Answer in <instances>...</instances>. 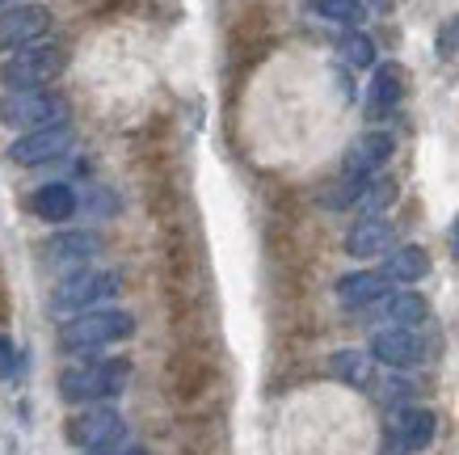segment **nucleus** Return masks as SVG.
<instances>
[{
	"label": "nucleus",
	"mask_w": 459,
	"mask_h": 455,
	"mask_svg": "<svg viewBox=\"0 0 459 455\" xmlns=\"http://www.w3.org/2000/svg\"><path fill=\"white\" fill-rule=\"evenodd\" d=\"M337 56L346 59L350 68H371L376 64V42L367 39L362 30H350V34L337 39Z\"/></svg>",
	"instance_id": "412c9836"
},
{
	"label": "nucleus",
	"mask_w": 459,
	"mask_h": 455,
	"mask_svg": "<svg viewBox=\"0 0 459 455\" xmlns=\"http://www.w3.org/2000/svg\"><path fill=\"white\" fill-rule=\"evenodd\" d=\"M438 434V417L426 405H404L396 409L388 422V434H384V455H413L426 451Z\"/></svg>",
	"instance_id": "0eeeda50"
},
{
	"label": "nucleus",
	"mask_w": 459,
	"mask_h": 455,
	"mask_svg": "<svg viewBox=\"0 0 459 455\" xmlns=\"http://www.w3.org/2000/svg\"><path fill=\"white\" fill-rule=\"evenodd\" d=\"M312 13H320L325 22H337V26L359 30L367 9H362V0H312Z\"/></svg>",
	"instance_id": "aec40b11"
},
{
	"label": "nucleus",
	"mask_w": 459,
	"mask_h": 455,
	"mask_svg": "<svg viewBox=\"0 0 459 455\" xmlns=\"http://www.w3.org/2000/svg\"><path fill=\"white\" fill-rule=\"evenodd\" d=\"M131 363L126 359H84L59 372V397L68 405H106L126 388Z\"/></svg>",
	"instance_id": "f257e3e1"
},
{
	"label": "nucleus",
	"mask_w": 459,
	"mask_h": 455,
	"mask_svg": "<svg viewBox=\"0 0 459 455\" xmlns=\"http://www.w3.org/2000/svg\"><path fill=\"white\" fill-rule=\"evenodd\" d=\"M64 68H68L64 47L34 42V47H22V51H13V59L0 64V81L9 84V89H42V84L56 81Z\"/></svg>",
	"instance_id": "20e7f679"
},
{
	"label": "nucleus",
	"mask_w": 459,
	"mask_h": 455,
	"mask_svg": "<svg viewBox=\"0 0 459 455\" xmlns=\"http://www.w3.org/2000/svg\"><path fill=\"white\" fill-rule=\"evenodd\" d=\"M0 123L22 127V131H42V127L68 123V101L39 89H13L0 97Z\"/></svg>",
	"instance_id": "39448f33"
},
{
	"label": "nucleus",
	"mask_w": 459,
	"mask_h": 455,
	"mask_svg": "<svg viewBox=\"0 0 459 455\" xmlns=\"http://www.w3.org/2000/svg\"><path fill=\"white\" fill-rule=\"evenodd\" d=\"M451 253H455V262H459V215H455V223H451Z\"/></svg>",
	"instance_id": "393cba45"
},
{
	"label": "nucleus",
	"mask_w": 459,
	"mask_h": 455,
	"mask_svg": "<svg viewBox=\"0 0 459 455\" xmlns=\"http://www.w3.org/2000/svg\"><path fill=\"white\" fill-rule=\"evenodd\" d=\"M30 211L47 223H64L76 215V190L64 186V181H51V186H39L34 198H30Z\"/></svg>",
	"instance_id": "2eb2a0df"
},
{
	"label": "nucleus",
	"mask_w": 459,
	"mask_h": 455,
	"mask_svg": "<svg viewBox=\"0 0 459 455\" xmlns=\"http://www.w3.org/2000/svg\"><path fill=\"white\" fill-rule=\"evenodd\" d=\"M72 144H76V131L68 123H56V127H42V131H26L22 139L9 144V161L22 169H34V165H51L59 156H68Z\"/></svg>",
	"instance_id": "6e6552de"
},
{
	"label": "nucleus",
	"mask_w": 459,
	"mask_h": 455,
	"mask_svg": "<svg viewBox=\"0 0 459 455\" xmlns=\"http://www.w3.org/2000/svg\"><path fill=\"white\" fill-rule=\"evenodd\" d=\"M118 291H123V278L114 275V270L84 266V270H72L64 283H56V291H51V312H56V317H81L89 308L114 300Z\"/></svg>",
	"instance_id": "7ed1b4c3"
},
{
	"label": "nucleus",
	"mask_w": 459,
	"mask_h": 455,
	"mask_svg": "<svg viewBox=\"0 0 459 455\" xmlns=\"http://www.w3.org/2000/svg\"><path fill=\"white\" fill-rule=\"evenodd\" d=\"M384 317L392 320V329H413V325H421V320L430 317V303L421 300V295H413V291H401V295H388Z\"/></svg>",
	"instance_id": "a211bd4d"
},
{
	"label": "nucleus",
	"mask_w": 459,
	"mask_h": 455,
	"mask_svg": "<svg viewBox=\"0 0 459 455\" xmlns=\"http://www.w3.org/2000/svg\"><path fill=\"white\" fill-rule=\"evenodd\" d=\"M371 359L404 372V367H418L426 359V346H421V337L413 329H379L376 342H371Z\"/></svg>",
	"instance_id": "f8f14e48"
},
{
	"label": "nucleus",
	"mask_w": 459,
	"mask_h": 455,
	"mask_svg": "<svg viewBox=\"0 0 459 455\" xmlns=\"http://www.w3.org/2000/svg\"><path fill=\"white\" fill-rule=\"evenodd\" d=\"M392 152H396V139L388 131H362L354 144L346 148V161H342V173L346 178H362L371 181L379 169L392 161Z\"/></svg>",
	"instance_id": "9d476101"
},
{
	"label": "nucleus",
	"mask_w": 459,
	"mask_h": 455,
	"mask_svg": "<svg viewBox=\"0 0 459 455\" xmlns=\"http://www.w3.org/2000/svg\"><path fill=\"white\" fill-rule=\"evenodd\" d=\"M379 275L388 283H418V278L430 275V253L421 245H401L396 253H388V262H384Z\"/></svg>",
	"instance_id": "f3484780"
},
{
	"label": "nucleus",
	"mask_w": 459,
	"mask_h": 455,
	"mask_svg": "<svg viewBox=\"0 0 459 455\" xmlns=\"http://www.w3.org/2000/svg\"><path fill=\"white\" fill-rule=\"evenodd\" d=\"M388 241H392V223L384 220V215H367V220H359L346 232V253H354V258H376V253L388 249Z\"/></svg>",
	"instance_id": "dca6fc26"
},
{
	"label": "nucleus",
	"mask_w": 459,
	"mask_h": 455,
	"mask_svg": "<svg viewBox=\"0 0 459 455\" xmlns=\"http://www.w3.org/2000/svg\"><path fill=\"white\" fill-rule=\"evenodd\" d=\"M101 241L93 232H56L47 245H42V262L51 270H84V266L98 258Z\"/></svg>",
	"instance_id": "9b49d317"
},
{
	"label": "nucleus",
	"mask_w": 459,
	"mask_h": 455,
	"mask_svg": "<svg viewBox=\"0 0 459 455\" xmlns=\"http://www.w3.org/2000/svg\"><path fill=\"white\" fill-rule=\"evenodd\" d=\"M123 434H126V422L118 409H110V405L81 409V414L68 417V426H64V439H68L72 447H81V451L114 447V442H123Z\"/></svg>",
	"instance_id": "423d86ee"
},
{
	"label": "nucleus",
	"mask_w": 459,
	"mask_h": 455,
	"mask_svg": "<svg viewBox=\"0 0 459 455\" xmlns=\"http://www.w3.org/2000/svg\"><path fill=\"white\" fill-rule=\"evenodd\" d=\"M17 372V350H13V342L0 333V375H13Z\"/></svg>",
	"instance_id": "5701e85b"
},
{
	"label": "nucleus",
	"mask_w": 459,
	"mask_h": 455,
	"mask_svg": "<svg viewBox=\"0 0 459 455\" xmlns=\"http://www.w3.org/2000/svg\"><path fill=\"white\" fill-rule=\"evenodd\" d=\"M438 56H459V17H446L438 26Z\"/></svg>",
	"instance_id": "4be33fe9"
},
{
	"label": "nucleus",
	"mask_w": 459,
	"mask_h": 455,
	"mask_svg": "<svg viewBox=\"0 0 459 455\" xmlns=\"http://www.w3.org/2000/svg\"><path fill=\"white\" fill-rule=\"evenodd\" d=\"M329 372L350 388H367L371 384V354H362V350H337L333 359H329Z\"/></svg>",
	"instance_id": "6ab92c4d"
},
{
	"label": "nucleus",
	"mask_w": 459,
	"mask_h": 455,
	"mask_svg": "<svg viewBox=\"0 0 459 455\" xmlns=\"http://www.w3.org/2000/svg\"><path fill=\"white\" fill-rule=\"evenodd\" d=\"M56 17L47 4H9L0 13V51H22L51 34Z\"/></svg>",
	"instance_id": "1a4fd4ad"
},
{
	"label": "nucleus",
	"mask_w": 459,
	"mask_h": 455,
	"mask_svg": "<svg viewBox=\"0 0 459 455\" xmlns=\"http://www.w3.org/2000/svg\"><path fill=\"white\" fill-rule=\"evenodd\" d=\"M388 291V278L376 275V270H354V275H342L337 278V300L346 308H367V303H379Z\"/></svg>",
	"instance_id": "ddd939ff"
},
{
	"label": "nucleus",
	"mask_w": 459,
	"mask_h": 455,
	"mask_svg": "<svg viewBox=\"0 0 459 455\" xmlns=\"http://www.w3.org/2000/svg\"><path fill=\"white\" fill-rule=\"evenodd\" d=\"M89 455H148V451L135 447V442H114V447H101V451H89Z\"/></svg>",
	"instance_id": "b1692460"
},
{
	"label": "nucleus",
	"mask_w": 459,
	"mask_h": 455,
	"mask_svg": "<svg viewBox=\"0 0 459 455\" xmlns=\"http://www.w3.org/2000/svg\"><path fill=\"white\" fill-rule=\"evenodd\" d=\"M131 333H135L131 312H123V308H93V312L72 317L59 329V350L64 354H89V350H106L114 342H126Z\"/></svg>",
	"instance_id": "f03ea898"
},
{
	"label": "nucleus",
	"mask_w": 459,
	"mask_h": 455,
	"mask_svg": "<svg viewBox=\"0 0 459 455\" xmlns=\"http://www.w3.org/2000/svg\"><path fill=\"white\" fill-rule=\"evenodd\" d=\"M0 4H9V0H0Z\"/></svg>",
	"instance_id": "a878e982"
},
{
	"label": "nucleus",
	"mask_w": 459,
	"mask_h": 455,
	"mask_svg": "<svg viewBox=\"0 0 459 455\" xmlns=\"http://www.w3.org/2000/svg\"><path fill=\"white\" fill-rule=\"evenodd\" d=\"M404 97V68L388 64V68L376 72V81H371V93H367V114L371 118H388L396 106H401Z\"/></svg>",
	"instance_id": "4468645a"
}]
</instances>
